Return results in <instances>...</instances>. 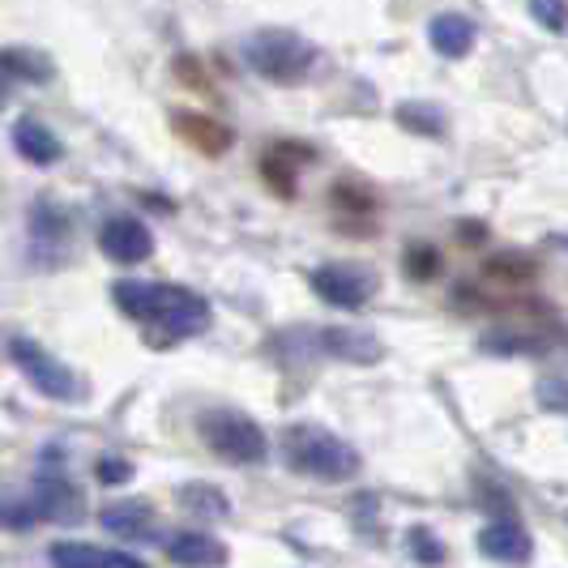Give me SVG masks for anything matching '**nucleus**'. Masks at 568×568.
<instances>
[{
    "label": "nucleus",
    "mask_w": 568,
    "mask_h": 568,
    "mask_svg": "<svg viewBox=\"0 0 568 568\" xmlns=\"http://www.w3.org/2000/svg\"><path fill=\"white\" fill-rule=\"evenodd\" d=\"M201 436H205V445L214 454L227 457V462H240V466H256L270 454V440H265L261 424H253L240 410H205L201 415Z\"/></svg>",
    "instance_id": "obj_4"
},
{
    "label": "nucleus",
    "mask_w": 568,
    "mask_h": 568,
    "mask_svg": "<svg viewBox=\"0 0 568 568\" xmlns=\"http://www.w3.org/2000/svg\"><path fill=\"white\" fill-rule=\"evenodd\" d=\"M406 270H410V278H432L440 270V256H436V248H427V244H415L406 253Z\"/></svg>",
    "instance_id": "obj_25"
},
{
    "label": "nucleus",
    "mask_w": 568,
    "mask_h": 568,
    "mask_svg": "<svg viewBox=\"0 0 568 568\" xmlns=\"http://www.w3.org/2000/svg\"><path fill=\"white\" fill-rule=\"evenodd\" d=\"M48 560H52V568H108L112 551L90 547V542H52Z\"/></svg>",
    "instance_id": "obj_18"
},
{
    "label": "nucleus",
    "mask_w": 568,
    "mask_h": 568,
    "mask_svg": "<svg viewBox=\"0 0 568 568\" xmlns=\"http://www.w3.org/2000/svg\"><path fill=\"white\" fill-rule=\"evenodd\" d=\"M9 355H13V364L22 368L30 385L43 394V398H57V402H78L82 394V385H78V376L60 364L57 355H48L39 342L30 338H13L9 342Z\"/></svg>",
    "instance_id": "obj_5"
},
{
    "label": "nucleus",
    "mask_w": 568,
    "mask_h": 568,
    "mask_svg": "<svg viewBox=\"0 0 568 568\" xmlns=\"http://www.w3.org/2000/svg\"><path fill=\"white\" fill-rule=\"evenodd\" d=\"M13 145H18V154H22L27 163H34V168H57L60 159H64L60 138L43 120H34V115H22V120L13 124Z\"/></svg>",
    "instance_id": "obj_10"
},
{
    "label": "nucleus",
    "mask_w": 568,
    "mask_h": 568,
    "mask_svg": "<svg viewBox=\"0 0 568 568\" xmlns=\"http://www.w3.org/2000/svg\"><path fill=\"white\" fill-rule=\"evenodd\" d=\"M427 39H432V48H436L440 57L457 60L475 48V22L462 18V13H440V18H432Z\"/></svg>",
    "instance_id": "obj_13"
},
{
    "label": "nucleus",
    "mask_w": 568,
    "mask_h": 568,
    "mask_svg": "<svg viewBox=\"0 0 568 568\" xmlns=\"http://www.w3.org/2000/svg\"><path fill=\"white\" fill-rule=\"evenodd\" d=\"M171 124H175V133L184 138V142L201 150V154H223L231 145V129L227 124H219L214 115H201V112H171Z\"/></svg>",
    "instance_id": "obj_12"
},
{
    "label": "nucleus",
    "mask_w": 568,
    "mask_h": 568,
    "mask_svg": "<svg viewBox=\"0 0 568 568\" xmlns=\"http://www.w3.org/2000/svg\"><path fill=\"white\" fill-rule=\"evenodd\" d=\"M479 551H484L487 560H496V565H530V556H535V542L530 535L513 521V517H500V521H491L484 526V535H479Z\"/></svg>",
    "instance_id": "obj_9"
},
{
    "label": "nucleus",
    "mask_w": 568,
    "mask_h": 568,
    "mask_svg": "<svg viewBox=\"0 0 568 568\" xmlns=\"http://www.w3.org/2000/svg\"><path fill=\"white\" fill-rule=\"evenodd\" d=\"M487 355H542V351H551L556 338H542L539 329H517V325H505V329H491L479 338Z\"/></svg>",
    "instance_id": "obj_14"
},
{
    "label": "nucleus",
    "mask_w": 568,
    "mask_h": 568,
    "mask_svg": "<svg viewBox=\"0 0 568 568\" xmlns=\"http://www.w3.org/2000/svg\"><path fill=\"white\" fill-rule=\"evenodd\" d=\"M39 509L48 513V517H57V521H73L82 513V505H78V491L64 479H43L39 484Z\"/></svg>",
    "instance_id": "obj_19"
},
{
    "label": "nucleus",
    "mask_w": 568,
    "mask_h": 568,
    "mask_svg": "<svg viewBox=\"0 0 568 568\" xmlns=\"http://www.w3.org/2000/svg\"><path fill=\"white\" fill-rule=\"evenodd\" d=\"M313 291L329 304V308H364L372 295H376V274L364 270V265H346V261H334V265H321L313 274Z\"/></svg>",
    "instance_id": "obj_6"
},
{
    "label": "nucleus",
    "mask_w": 568,
    "mask_h": 568,
    "mask_svg": "<svg viewBox=\"0 0 568 568\" xmlns=\"http://www.w3.org/2000/svg\"><path fill=\"white\" fill-rule=\"evenodd\" d=\"M99 248L108 261H120V265H142L145 256L154 253V235L142 219H129V214H115L103 223L99 231Z\"/></svg>",
    "instance_id": "obj_7"
},
{
    "label": "nucleus",
    "mask_w": 568,
    "mask_h": 568,
    "mask_svg": "<svg viewBox=\"0 0 568 568\" xmlns=\"http://www.w3.org/2000/svg\"><path fill=\"white\" fill-rule=\"evenodd\" d=\"M0 73H4L9 82L43 85V82H52L57 64L43 57V52H34V48H4V52H0Z\"/></svg>",
    "instance_id": "obj_15"
},
{
    "label": "nucleus",
    "mask_w": 568,
    "mask_h": 568,
    "mask_svg": "<svg viewBox=\"0 0 568 568\" xmlns=\"http://www.w3.org/2000/svg\"><path fill=\"white\" fill-rule=\"evenodd\" d=\"M175 496H180V505H184L189 513L210 517V521H219V517H227L231 513V500L214 484H184Z\"/></svg>",
    "instance_id": "obj_17"
},
{
    "label": "nucleus",
    "mask_w": 568,
    "mask_h": 568,
    "mask_svg": "<svg viewBox=\"0 0 568 568\" xmlns=\"http://www.w3.org/2000/svg\"><path fill=\"white\" fill-rule=\"evenodd\" d=\"M535 398H539L547 410H565L568 415V376H547V381H539Z\"/></svg>",
    "instance_id": "obj_24"
},
{
    "label": "nucleus",
    "mask_w": 568,
    "mask_h": 568,
    "mask_svg": "<svg viewBox=\"0 0 568 568\" xmlns=\"http://www.w3.org/2000/svg\"><path fill=\"white\" fill-rule=\"evenodd\" d=\"M108 568H145L138 556H124V551H112V565Z\"/></svg>",
    "instance_id": "obj_28"
},
{
    "label": "nucleus",
    "mask_w": 568,
    "mask_h": 568,
    "mask_svg": "<svg viewBox=\"0 0 568 568\" xmlns=\"http://www.w3.org/2000/svg\"><path fill=\"white\" fill-rule=\"evenodd\" d=\"M530 13L551 34H565L568 30V0H530Z\"/></svg>",
    "instance_id": "obj_23"
},
{
    "label": "nucleus",
    "mask_w": 568,
    "mask_h": 568,
    "mask_svg": "<svg viewBox=\"0 0 568 568\" xmlns=\"http://www.w3.org/2000/svg\"><path fill=\"white\" fill-rule=\"evenodd\" d=\"M168 560L180 568H219L227 565V547L214 539V535H201V530H184L168 542Z\"/></svg>",
    "instance_id": "obj_11"
},
{
    "label": "nucleus",
    "mask_w": 568,
    "mask_h": 568,
    "mask_svg": "<svg viewBox=\"0 0 568 568\" xmlns=\"http://www.w3.org/2000/svg\"><path fill=\"white\" fill-rule=\"evenodd\" d=\"M99 521L112 530V535H124V539H145L150 521H154V509L145 500H115L99 513Z\"/></svg>",
    "instance_id": "obj_16"
},
{
    "label": "nucleus",
    "mask_w": 568,
    "mask_h": 568,
    "mask_svg": "<svg viewBox=\"0 0 568 568\" xmlns=\"http://www.w3.org/2000/svg\"><path fill=\"white\" fill-rule=\"evenodd\" d=\"M398 124L419 133V138H440L445 133V112L436 103H398Z\"/></svg>",
    "instance_id": "obj_20"
},
{
    "label": "nucleus",
    "mask_w": 568,
    "mask_h": 568,
    "mask_svg": "<svg viewBox=\"0 0 568 568\" xmlns=\"http://www.w3.org/2000/svg\"><path fill=\"white\" fill-rule=\"evenodd\" d=\"M99 479H103V484H129V479H133V466H129L124 457H103V462H99Z\"/></svg>",
    "instance_id": "obj_27"
},
{
    "label": "nucleus",
    "mask_w": 568,
    "mask_h": 568,
    "mask_svg": "<svg viewBox=\"0 0 568 568\" xmlns=\"http://www.w3.org/2000/svg\"><path fill=\"white\" fill-rule=\"evenodd\" d=\"M244 60H248V69L261 73L265 82L291 85L313 69L316 52L304 34L283 30V27H270V30H256L253 39L244 43Z\"/></svg>",
    "instance_id": "obj_3"
},
{
    "label": "nucleus",
    "mask_w": 568,
    "mask_h": 568,
    "mask_svg": "<svg viewBox=\"0 0 568 568\" xmlns=\"http://www.w3.org/2000/svg\"><path fill=\"white\" fill-rule=\"evenodd\" d=\"M487 274L500 278V283H526V278L535 274V261H526V256H517V253L491 256V261H487Z\"/></svg>",
    "instance_id": "obj_22"
},
{
    "label": "nucleus",
    "mask_w": 568,
    "mask_h": 568,
    "mask_svg": "<svg viewBox=\"0 0 568 568\" xmlns=\"http://www.w3.org/2000/svg\"><path fill=\"white\" fill-rule=\"evenodd\" d=\"M410 551H415L424 565H436V560H445V547L432 539L427 530H410Z\"/></svg>",
    "instance_id": "obj_26"
},
{
    "label": "nucleus",
    "mask_w": 568,
    "mask_h": 568,
    "mask_svg": "<svg viewBox=\"0 0 568 568\" xmlns=\"http://www.w3.org/2000/svg\"><path fill=\"white\" fill-rule=\"evenodd\" d=\"M283 457L295 475H308L316 484H346L359 475V454L334 436L329 427L316 424H291L283 432Z\"/></svg>",
    "instance_id": "obj_2"
},
{
    "label": "nucleus",
    "mask_w": 568,
    "mask_h": 568,
    "mask_svg": "<svg viewBox=\"0 0 568 568\" xmlns=\"http://www.w3.org/2000/svg\"><path fill=\"white\" fill-rule=\"evenodd\" d=\"M112 300L124 316L142 321L150 329H163V338H193L210 329V304L189 286L120 278L112 283Z\"/></svg>",
    "instance_id": "obj_1"
},
{
    "label": "nucleus",
    "mask_w": 568,
    "mask_h": 568,
    "mask_svg": "<svg viewBox=\"0 0 568 568\" xmlns=\"http://www.w3.org/2000/svg\"><path fill=\"white\" fill-rule=\"evenodd\" d=\"M316 342H321L325 355H334L342 364H381L385 359L381 338L368 329H355V325H329V329L316 334Z\"/></svg>",
    "instance_id": "obj_8"
},
{
    "label": "nucleus",
    "mask_w": 568,
    "mask_h": 568,
    "mask_svg": "<svg viewBox=\"0 0 568 568\" xmlns=\"http://www.w3.org/2000/svg\"><path fill=\"white\" fill-rule=\"evenodd\" d=\"M4 99H9V78L0 73V108H4Z\"/></svg>",
    "instance_id": "obj_29"
},
{
    "label": "nucleus",
    "mask_w": 568,
    "mask_h": 568,
    "mask_svg": "<svg viewBox=\"0 0 568 568\" xmlns=\"http://www.w3.org/2000/svg\"><path fill=\"white\" fill-rule=\"evenodd\" d=\"M30 231H34V240H43V244H64L69 219L60 214L52 201H39V205H34V219H30Z\"/></svg>",
    "instance_id": "obj_21"
}]
</instances>
